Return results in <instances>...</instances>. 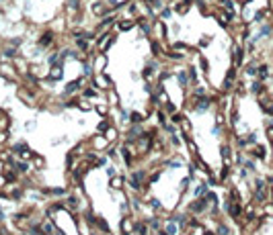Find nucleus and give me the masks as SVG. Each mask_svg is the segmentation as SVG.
I'll use <instances>...</instances> for the list:
<instances>
[{
	"instance_id": "nucleus-1",
	"label": "nucleus",
	"mask_w": 273,
	"mask_h": 235,
	"mask_svg": "<svg viewBox=\"0 0 273 235\" xmlns=\"http://www.w3.org/2000/svg\"><path fill=\"white\" fill-rule=\"evenodd\" d=\"M205 209V201H197V202H193V211L195 213H201Z\"/></svg>"
},
{
	"instance_id": "nucleus-2",
	"label": "nucleus",
	"mask_w": 273,
	"mask_h": 235,
	"mask_svg": "<svg viewBox=\"0 0 273 235\" xmlns=\"http://www.w3.org/2000/svg\"><path fill=\"white\" fill-rule=\"evenodd\" d=\"M80 86V82H74V84H68V88H66V94H72L76 88Z\"/></svg>"
},
{
	"instance_id": "nucleus-3",
	"label": "nucleus",
	"mask_w": 273,
	"mask_h": 235,
	"mask_svg": "<svg viewBox=\"0 0 273 235\" xmlns=\"http://www.w3.org/2000/svg\"><path fill=\"white\" fill-rule=\"evenodd\" d=\"M50 43H51V35L47 33V35H43V37H41V45L45 47V45H50Z\"/></svg>"
},
{
	"instance_id": "nucleus-4",
	"label": "nucleus",
	"mask_w": 273,
	"mask_h": 235,
	"mask_svg": "<svg viewBox=\"0 0 273 235\" xmlns=\"http://www.w3.org/2000/svg\"><path fill=\"white\" fill-rule=\"evenodd\" d=\"M107 139H109V141H111V139H115V131H113V129L107 131Z\"/></svg>"
},
{
	"instance_id": "nucleus-5",
	"label": "nucleus",
	"mask_w": 273,
	"mask_h": 235,
	"mask_svg": "<svg viewBox=\"0 0 273 235\" xmlns=\"http://www.w3.org/2000/svg\"><path fill=\"white\" fill-rule=\"evenodd\" d=\"M76 45H78L80 49H86V43H84V41H82V39H78V41H76Z\"/></svg>"
}]
</instances>
